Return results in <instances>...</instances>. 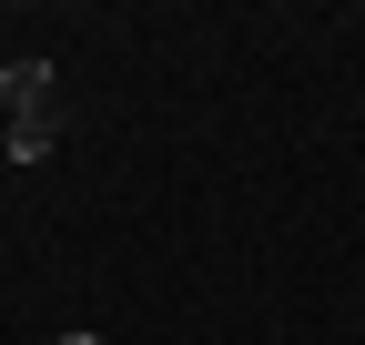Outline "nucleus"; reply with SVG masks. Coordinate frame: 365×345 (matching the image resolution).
<instances>
[{"label": "nucleus", "mask_w": 365, "mask_h": 345, "mask_svg": "<svg viewBox=\"0 0 365 345\" xmlns=\"http://www.w3.org/2000/svg\"><path fill=\"white\" fill-rule=\"evenodd\" d=\"M51 143H61V112H21L11 133H0V153H11V163H51Z\"/></svg>", "instance_id": "nucleus-2"}, {"label": "nucleus", "mask_w": 365, "mask_h": 345, "mask_svg": "<svg viewBox=\"0 0 365 345\" xmlns=\"http://www.w3.org/2000/svg\"><path fill=\"white\" fill-rule=\"evenodd\" d=\"M0 102H11V122L51 112V61H0Z\"/></svg>", "instance_id": "nucleus-1"}, {"label": "nucleus", "mask_w": 365, "mask_h": 345, "mask_svg": "<svg viewBox=\"0 0 365 345\" xmlns=\"http://www.w3.org/2000/svg\"><path fill=\"white\" fill-rule=\"evenodd\" d=\"M51 345H102V335H91V325H71V335H51Z\"/></svg>", "instance_id": "nucleus-3"}]
</instances>
